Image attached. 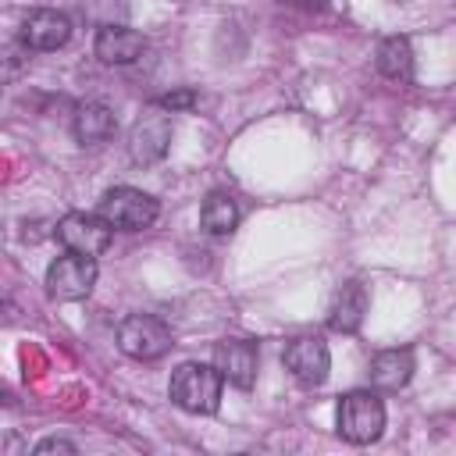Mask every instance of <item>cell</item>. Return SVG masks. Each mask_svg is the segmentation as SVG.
<instances>
[{
    "instance_id": "6da1fadb",
    "label": "cell",
    "mask_w": 456,
    "mask_h": 456,
    "mask_svg": "<svg viewBox=\"0 0 456 456\" xmlns=\"http://www.w3.org/2000/svg\"><path fill=\"white\" fill-rule=\"evenodd\" d=\"M221 388H224V378L217 374V367L210 363H178L171 370V403L182 406L185 413H214L221 406Z\"/></svg>"
},
{
    "instance_id": "7a4b0ae2",
    "label": "cell",
    "mask_w": 456,
    "mask_h": 456,
    "mask_svg": "<svg viewBox=\"0 0 456 456\" xmlns=\"http://www.w3.org/2000/svg\"><path fill=\"white\" fill-rule=\"evenodd\" d=\"M385 431V403L370 388H353L338 399V435L353 445H370Z\"/></svg>"
},
{
    "instance_id": "3957f363",
    "label": "cell",
    "mask_w": 456,
    "mask_h": 456,
    "mask_svg": "<svg viewBox=\"0 0 456 456\" xmlns=\"http://www.w3.org/2000/svg\"><path fill=\"white\" fill-rule=\"evenodd\" d=\"M96 214L110 224V228H125V232H139V228H150L160 214V203L142 192V189H132V185H118V189H107Z\"/></svg>"
},
{
    "instance_id": "277c9868",
    "label": "cell",
    "mask_w": 456,
    "mask_h": 456,
    "mask_svg": "<svg viewBox=\"0 0 456 456\" xmlns=\"http://www.w3.org/2000/svg\"><path fill=\"white\" fill-rule=\"evenodd\" d=\"M118 346L132 360H160L171 349V328L153 314H132L118 324Z\"/></svg>"
},
{
    "instance_id": "5b68a950",
    "label": "cell",
    "mask_w": 456,
    "mask_h": 456,
    "mask_svg": "<svg viewBox=\"0 0 456 456\" xmlns=\"http://www.w3.org/2000/svg\"><path fill=\"white\" fill-rule=\"evenodd\" d=\"M96 256H82V253H64L46 267V292L53 299H86L96 285Z\"/></svg>"
},
{
    "instance_id": "8992f818",
    "label": "cell",
    "mask_w": 456,
    "mask_h": 456,
    "mask_svg": "<svg viewBox=\"0 0 456 456\" xmlns=\"http://www.w3.org/2000/svg\"><path fill=\"white\" fill-rule=\"evenodd\" d=\"M281 363L285 370L306 385V388H317L328 381V370H331V353H328V342L321 335H296L285 353H281Z\"/></svg>"
},
{
    "instance_id": "52a82bcc",
    "label": "cell",
    "mask_w": 456,
    "mask_h": 456,
    "mask_svg": "<svg viewBox=\"0 0 456 456\" xmlns=\"http://www.w3.org/2000/svg\"><path fill=\"white\" fill-rule=\"evenodd\" d=\"M57 242L68 253H82V256H100L110 246V224L100 214H64L53 228Z\"/></svg>"
},
{
    "instance_id": "ba28073f",
    "label": "cell",
    "mask_w": 456,
    "mask_h": 456,
    "mask_svg": "<svg viewBox=\"0 0 456 456\" xmlns=\"http://www.w3.org/2000/svg\"><path fill=\"white\" fill-rule=\"evenodd\" d=\"M214 367L217 374L235 385V388H253L256 381V367H260V353H256V342L249 338H221L214 346Z\"/></svg>"
},
{
    "instance_id": "9c48e42d",
    "label": "cell",
    "mask_w": 456,
    "mask_h": 456,
    "mask_svg": "<svg viewBox=\"0 0 456 456\" xmlns=\"http://www.w3.org/2000/svg\"><path fill=\"white\" fill-rule=\"evenodd\" d=\"M167 150H171V121H167V114H157V110L142 114L128 132V157L146 167V164L164 160Z\"/></svg>"
},
{
    "instance_id": "30bf717a",
    "label": "cell",
    "mask_w": 456,
    "mask_h": 456,
    "mask_svg": "<svg viewBox=\"0 0 456 456\" xmlns=\"http://www.w3.org/2000/svg\"><path fill=\"white\" fill-rule=\"evenodd\" d=\"M18 39H21L25 50H61V46L71 39V21H68V14H61V11L39 7V11H28V14L21 18Z\"/></svg>"
},
{
    "instance_id": "8fae6325",
    "label": "cell",
    "mask_w": 456,
    "mask_h": 456,
    "mask_svg": "<svg viewBox=\"0 0 456 456\" xmlns=\"http://www.w3.org/2000/svg\"><path fill=\"white\" fill-rule=\"evenodd\" d=\"M367 285H360V281H346L338 292H335V299H331V306H328V328L331 331H342V335H353V331H360V324H363V317H367Z\"/></svg>"
},
{
    "instance_id": "7c38bea8",
    "label": "cell",
    "mask_w": 456,
    "mask_h": 456,
    "mask_svg": "<svg viewBox=\"0 0 456 456\" xmlns=\"http://www.w3.org/2000/svg\"><path fill=\"white\" fill-rule=\"evenodd\" d=\"M93 50H96V57L103 64H132V61H139V53L146 50V43L128 25H103L96 32V39H93Z\"/></svg>"
},
{
    "instance_id": "4fadbf2b",
    "label": "cell",
    "mask_w": 456,
    "mask_h": 456,
    "mask_svg": "<svg viewBox=\"0 0 456 456\" xmlns=\"http://www.w3.org/2000/svg\"><path fill=\"white\" fill-rule=\"evenodd\" d=\"M118 132V118L107 103H78L71 118V135L82 146H100Z\"/></svg>"
},
{
    "instance_id": "5bb4252c",
    "label": "cell",
    "mask_w": 456,
    "mask_h": 456,
    "mask_svg": "<svg viewBox=\"0 0 456 456\" xmlns=\"http://www.w3.org/2000/svg\"><path fill=\"white\" fill-rule=\"evenodd\" d=\"M370 385L381 392H399L413 378V353L410 349H385L370 360Z\"/></svg>"
},
{
    "instance_id": "9a60e30c",
    "label": "cell",
    "mask_w": 456,
    "mask_h": 456,
    "mask_svg": "<svg viewBox=\"0 0 456 456\" xmlns=\"http://www.w3.org/2000/svg\"><path fill=\"white\" fill-rule=\"evenodd\" d=\"M378 71L392 82H413V46L406 36H388L378 43Z\"/></svg>"
},
{
    "instance_id": "2e32d148",
    "label": "cell",
    "mask_w": 456,
    "mask_h": 456,
    "mask_svg": "<svg viewBox=\"0 0 456 456\" xmlns=\"http://www.w3.org/2000/svg\"><path fill=\"white\" fill-rule=\"evenodd\" d=\"M200 224H203L210 235H228V232H235V224H239V207H235V200H232L228 192L214 189V192L203 200V207H200Z\"/></svg>"
},
{
    "instance_id": "e0dca14e",
    "label": "cell",
    "mask_w": 456,
    "mask_h": 456,
    "mask_svg": "<svg viewBox=\"0 0 456 456\" xmlns=\"http://www.w3.org/2000/svg\"><path fill=\"white\" fill-rule=\"evenodd\" d=\"M28 68V50L25 46H4L0 50V82L18 78Z\"/></svg>"
},
{
    "instance_id": "ac0fdd59",
    "label": "cell",
    "mask_w": 456,
    "mask_h": 456,
    "mask_svg": "<svg viewBox=\"0 0 456 456\" xmlns=\"http://www.w3.org/2000/svg\"><path fill=\"white\" fill-rule=\"evenodd\" d=\"M153 103H157L160 110H171V114H175V110H189V107L196 103V93H192V89H175V93H164V96L153 100Z\"/></svg>"
},
{
    "instance_id": "d6986e66",
    "label": "cell",
    "mask_w": 456,
    "mask_h": 456,
    "mask_svg": "<svg viewBox=\"0 0 456 456\" xmlns=\"http://www.w3.org/2000/svg\"><path fill=\"white\" fill-rule=\"evenodd\" d=\"M46 452H75V445L68 438H43L36 445V456H46Z\"/></svg>"
},
{
    "instance_id": "ffe728a7",
    "label": "cell",
    "mask_w": 456,
    "mask_h": 456,
    "mask_svg": "<svg viewBox=\"0 0 456 456\" xmlns=\"http://www.w3.org/2000/svg\"><path fill=\"white\" fill-rule=\"evenodd\" d=\"M281 4H289V7H299V11H324L328 7V0H281Z\"/></svg>"
},
{
    "instance_id": "44dd1931",
    "label": "cell",
    "mask_w": 456,
    "mask_h": 456,
    "mask_svg": "<svg viewBox=\"0 0 456 456\" xmlns=\"http://www.w3.org/2000/svg\"><path fill=\"white\" fill-rule=\"evenodd\" d=\"M0 403H4V406H7V403H11V395H7V392H4V388H0Z\"/></svg>"
}]
</instances>
